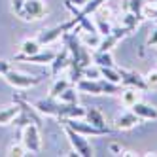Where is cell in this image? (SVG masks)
I'll return each mask as SVG.
<instances>
[{"instance_id": "6da1fadb", "label": "cell", "mask_w": 157, "mask_h": 157, "mask_svg": "<svg viewBox=\"0 0 157 157\" xmlns=\"http://www.w3.org/2000/svg\"><path fill=\"white\" fill-rule=\"evenodd\" d=\"M23 21H42L48 15V6L46 0H25L21 10L15 13Z\"/></svg>"}, {"instance_id": "7a4b0ae2", "label": "cell", "mask_w": 157, "mask_h": 157, "mask_svg": "<svg viewBox=\"0 0 157 157\" xmlns=\"http://www.w3.org/2000/svg\"><path fill=\"white\" fill-rule=\"evenodd\" d=\"M76 27H78V19L72 17V19H68V21H64V23H61V25H57V27L49 29V30L40 32L36 40L42 44V46H48V44H53V42H57L59 38H63V34L70 32V30L76 29Z\"/></svg>"}, {"instance_id": "3957f363", "label": "cell", "mask_w": 157, "mask_h": 157, "mask_svg": "<svg viewBox=\"0 0 157 157\" xmlns=\"http://www.w3.org/2000/svg\"><path fill=\"white\" fill-rule=\"evenodd\" d=\"M21 144L25 146V150L30 153H38L42 150V138L36 123H27L21 131Z\"/></svg>"}, {"instance_id": "277c9868", "label": "cell", "mask_w": 157, "mask_h": 157, "mask_svg": "<svg viewBox=\"0 0 157 157\" xmlns=\"http://www.w3.org/2000/svg\"><path fill=\"white\" fill-rule=\"evenodd\" d=\"M66 127H70L72 131H76V132H80V134H83V136H100V134H110V131H106V129H98V127H95V125H91L87 119L85 121H82V117H63L61 119Z\"/></svg>"}, {"instance_id": "5b68a950", "label": "cell", "mask_w": 157, "mask_h": 157, "mask_svg": "<svg viewBox=\"0 0 157 157\" xmlns=\"http://www.w3.org/2000/svg\"><path fill=\"white\" fill-rule=\"evenodd\" d=\"M6 82L12 85V87H17V89H29V87H34L42 82V78L40 76H30V74H23V72H19V70H13V68H10L6 74Z\"/></svg>"}, {"instance_id": "8992f818", "label": "cell", "mask_w": 157, "mask_h": 157, "mask_svg": "<svg viewBox=\"0 0 157 157\" xmlns=\"http://www.w3.org/2000/svg\"><path fill=\"white\" fill-rule=\"evenodd\" d=\"M64 131H66V136H68L76 155H82V157H91L93 155V148H91V144L83 138V134L72 131L70 127H66V125H64Z\"/></svg>"}, {"instance_id": "52a82bcc", "label": "cell", "mask_w": 157, "mask_h": 157, "mask_svg": "<svg viewBox=\"0 0 157 157\" xmlns=\"http://www.w3.org/2000/svg\"><path fill=\"white\" fill-rule=\"evenodd\" d=\"M32 106L36 108V112H40V114H44V116L61 117V106H63V102H61L59 98H53V97L40 98V100H36Z\"/></svg>"}, {"instance_id": "ba28073f", "label": "cell", "mask_w": 157, "mask_h": 157, "mask_svg": "<svg viewBox=\"0 0 157 157\" xmlns=\"http://www.w3.org/2000/svg\"><path fill=\"white\" fill-rule=\"evenodd\" d=\"M117 70H119L123 85L134 87V89H138V91H146V80H144L142 74H138L136 70H127V68H117Z\"/></svg>"}, {"instance_id": "9c48e42d", "label": "cell", "mask_w": 157, "mask_h": 157, "mask_svg": "<svg viewBox=\"0 0 157 157\" xmlns=\"http://www.w3.org/2000/svg\"><path fill=\"white\" fill-rule=\"evenodd\" d=\"M55 55L57 53H53V51H38L34 55H17L15 61H27V63H34V64H51V61L55 59Z\"/></svg>"}, {"instance_id": "30bf717a", "label": "cell", "mask_w": 157, "mask_h": 157, "mask_svg": "<svg viewBox=\"0 0 157 157\" xmlns=\"http://www.w3.org/2000/svg\"><path fill=\"white\" fill-rule=\"evenodd\" d=\"M140 121H142V119L134 114L132 110H129V112H123L121 116L116 117V129H119V131H129V129H132V127H136Z\"/></svg>"}, {"instance_id": "8fae6325", "label": "cell", "mask_w": 157, "mask_h": 157, "mask_svg": "<svg viewBox=\"0 0 157 157\" xmlns=\"http://www.w3.org/2000/svg\"><path fill=\"white\" fill-rule=\"evenodd\" d=\"M76 91L87 93V95H102V87L98 80H89V78H80L76 82Z\"/></svg>"}, {"instance_id": "7c38bea8", "label": "cell", "mask_w": 157, "mask_h": 157, "mask_svg": "<svg viewBox=\"0 0 157 157\" xmlns=\"http://www.w3.org/2000/svg\"><path fill=\"white\" fill-rule=\"evenodd\" d=\"M70 53H68V49H63V51H59L57 55H55V59L51 61V72L55 74V76H57L59 72H63L64 68H68V66H70Z\"/></svg>"}, {"instance_id": "4fadbf2b", "label": "cell", "mask_w": 157, "mask_h": 157, "mask_svg": "<svg viewBox=\"0 0 157 157\" xmlns=\"http://www.w3.org/2000/svg\"><path fill=\"white\" fill-rule=\"evenodd\" d=\"M131 110L136 114L140 119H157V108L151 104H146V102H134L131 106Z\"/></svg>"}, {"instance_id": "5bb4252c", "label": "cell", "mask_w": 157, "mask_h": 157, "mask_svg": "<svg viewBox=\"0 0 157 157\" xmlns=\"http://www.w3.org/2000/svg\"><path fill=\"white\" fill-rule=\"evenodd\" d=\"M85 119L91 123V125L98 127V129H106V131H110V129L106 127V119H104V116H102V112L97 110V108H89V110H85ZM110 132H112V131H110Z\"/></svg>"}, {"instance_id": "9a60e30c", "label": "cell", "mask_w": 157, "mask_h": 157, "mask_svg": "<svg viewBox=\"0 0 157 157\" xmlns=\"http://www.w3.org/2000/svg\"><path fill=\"white\" fill-rule=\"evenodd\" d=\"M19 110H21V104L19 102H15L13 106L0 108V125H12V121L19 114Z\"/></svg>"}, {"instance_id": "2e32d148", "label": "cell", "mask_w": 157, "mask_h": 157, "mask_svg": "<svg viewBox=\"0 0 157 157\" xmlns=\"http://www.w3.org/2000/svg\"><path fill=\"white\" fill-rule=\"evenodd\" d=\"M93 63L97 66H114V57H112L110 51H93Z\"/></svg>"}, {"instance_id": "e0dca14e", "label": "cell", "mask_w": 157, "mask_h": 157, "mask_svg": "<svg viewBox=\"0 0 157 157\" xmlns=\"http://www.w3.org/2000/svg\"><path fill=\"white\" fill-rule=\"evenodd\" d=\"M21 55H34V53H38L40 51V48H42V44L38 42V40H32V38H27V40H23L21 42Z\"/></svg>"}, {"instance_id": "ac0fdd59", "label": "cell", "mask_w": 157, "mask_h": 157, "mask_svg": "<svg viewBox=\"0 0 157 157\" xmlns=\"http://www.w3.org/2000/svg\"><path fill=\"white\" fill-rule=\"evenodd\" d=\"M121 95V102H123V106L125 108H131L134 102H138V89H134V87H131V89H125V91H121L119 93Z\"/></svg>"}, {"instance_id": "d6986e66", "label": "cell", "mask_w": 157, "mask_h": 157, "mask_svg": "<svg viewBox=\"0 0 157 157\" xmlns=\"http://www.w3.org/2000/svg\"><path fill=\"white\" fill-rule=\"evenodd\" d=\"M100 76L108 82H114V83H121V76L119 70L116 66H100Z\"/></svg>"}, {"instance_id": "ffe728a7", "label": "cell", "mask_w": 157, "mask_h": 157, "mask_svg": "<svg viewBox=\"0 0 157 157\" xmlns=\"http://www.w3.org/2000/svg\"><path fill=\"white\" fill-rule=\"evenodd\" d=\"M100 82V87H102V93L106 95H119L123 89H121V83H114V82H108L104 78H98Z\"/></svg>"}, {"instance_id": "44dd1931", "label": "cell", "mask_w": 157, "mask_h": 157, "mask_svg": "<svg viewBox=\"0 0 157 157\" xmlns=\"http://www.w3.org/2000/svg\"><path fill=\"white\" fill-rule=\"evenodd\" d=\"M70 85V82L68 80H64V78H57V80L53 82V85L49 87V97H53V98H57L66 87Z\"/></svg>"}, {"instance_id": "7402d4cb", "label": "cell", "mask_w": 157, "mask_h": 157, "mask_svg": "<svg viewBox=\"0 0 157 157\" xmlns=\"http://www.w3.org/2000/svg\"><path fill=\"white\" fill-rule=\"evenodd\" d=\"M140 21H142V15H136V13H132V12H127L125 15H123V19H121V25L127 27V29H131V30H134V29L138 27Z\"/></svg>"}, {"instance_id": "603a6c76", "label": "cell", "mask_w": 157, "mask_h": 157, "mask_svg": "<svg viewBox=\"0 0 157 157\" xmlns=\"http://www.w3.org/2000/svg\"><path fill=\"white\" fill-rule=\"evenodd\" d=\"M82 78H89V80H98V78H102L100 76V66H97L95 63L83 66L82 68Z\"/></svg>"}, {"instance_id": "cb8c5ba5", "label": "cell", "mask_w": 157, "mask_h": 157, "mask_svg": "<svg viewBox=\"0 0 157 157\" xmlns=\"http://www.w3.org/2000/svg\"><path fill=\"white\" fill-rule=\"evenodd\" d=\"M61 102H78V93H76V87H66L64 91L57 97Z\"/></svg>"}, {"instance_id": "d4e9b609", "label": "cell", "mask_w": 157, "mask_h": 157, "mask_svg": "<svg viewBox=\"0 0 157 157\" xmlns=\"http://www.w3.org/2000/svg\"><path fill=\"white\" fill-rule=\"evenodd\" d=\"M83 44L87 48H98V44H100V34L98 32H85V34L82 36Z\"/></svg>"}, {"instance_id": "484cf974", "label": "cell", "mask_w": 157, "mask_h": 157, "mask_svg": "<svg viewBox=\"0 0 157 157\" xmlns=\"http://www.w3.org/2000/svg\"><path fill=\"white\" fill-rule=\"evenodd\" d=\"M104 2H108V0H89V2L83 6L82 13H83V15H91V13H95V12H97L100 6H104Z\"/></svg>"}, {"instance_id": "4316f807", "label": "cell", "mask_w": 157, "mask_h": 157, "mask_svg": "<svg viewBox=\"0 0 157 157\" xmlns=\"http://www.w3.org/2000/svg\"><path fill=\"white\" fill-rule=\"evenodd\" d=\"M144 80H146V89L157 91V70H150L148 74L144 76Z\"/></svg>"}, {"instance_id": "83f0119b", "label": "cell", "mask_w": 157, "mask_h": 157, "mask_svg": "<svg viewBox=\"0 0 157 157\" xmlns=\"http://www.w3.org/2000/svg\"><path fill=\"white\" fill-rule=\"evenodd\" d=\"M144 0H127V4H125V10H129V12H132V13H136V15H140V12H142V8H144Z\"/></svg>"}, {"instance_id": "f1b7e54d", "label": "cell", "mask_w": 157, "mask_h": 157, "mask_svg": "<svg viewBox=\"0 0 157 157\" xmlns=\"http://www.w3.org/2000/svg\"><path fill=\"white\" fill-rule=\"evenodd\" d=\"M140 15H142V19L146 17V19H151V21H157V8H155V6H146V4H144V8H142V12H140Z\"/></svg>"}, {"instance_id": "f546056e", "label": "cell", "mask_w": 157, "mask_h": 157, "mask_svg": "<svg viewBox=\"0 0 157 157\" xmlns=\"http://www.w3.org/2000/svg\"><path fill=\"white\" fill-rule=\"evenodd\" d=\"M27 150H25V146L23 144H12L10 146V150H8V155H12V157H21V155H25Z\"/></svg>"}, {"instance_id": "4dcf8cb0", "label": "cell", "mask_w": 157, "mask_h": 157, "mask_svg": "<svg viewBox=\"0 0 157 157\" xmlns=\"http://www.w3.org/2000/svg\"><path fill=\"white\" fill-rule=\"evenodd\" d=\"M146 46L148 48H153V46H157V29L150 34V38H148V42H146Z\"/></svg>"}, {"instance_id": "1f68e13d", "label": "cell", "mask_w": 157, "mask_h": 157, "mask_svg": "<svg viewBox=\"0 0 157 157\" xmlns=\"http://www.w3.org/2000/svg\"><path fill=\"white\" fill-rule=\"evenodd\" d=\"M12 66H10V63L8 61H4V59H0V76H4Z\"/></svg>"}, {"instance_id": "d6a6232c", "label": "cell", "mask_w": 157, "mask_h": 157, "mask_svg": "<svg viewBox=\"0 0 157 157\" xmlns=\"http://www.w3.org/2000/svg\"><path fill=\"white\" fill-rule=\"evenodd\" d=\"M70 2H72V4H74V6H78V8H80V6H82V8H83V6H85V4H87V2H89V0H70Z\"/></svg>"}, {"instance_id": "836d02e7", "label": "cell", "mask_w": 157, "mask_h": 157, "mask_svg": "<svg viewBox=\"0 0 157 157\" xmlns=\"http://www.w3.org/2000/svg\"><path fill=\"white\" fill-rule=\"evenodd\" d=\"M153 6H155V8H157V0H155V2H153Z\"/></svg>"}, {"instance_id": "e575fe53", "label": "cell", "mask_w": 157, "mask_h": 157, "mask_svg": "<svg viewBox=\"0 0 157 157\" xmlns=\"http://www.w3.org/2000/svg\"><path fill=\"white\" fill-rule=\"evenodd\" d=\"M151 2H155V0H151Z\"/></svg>"}]
</instances>
